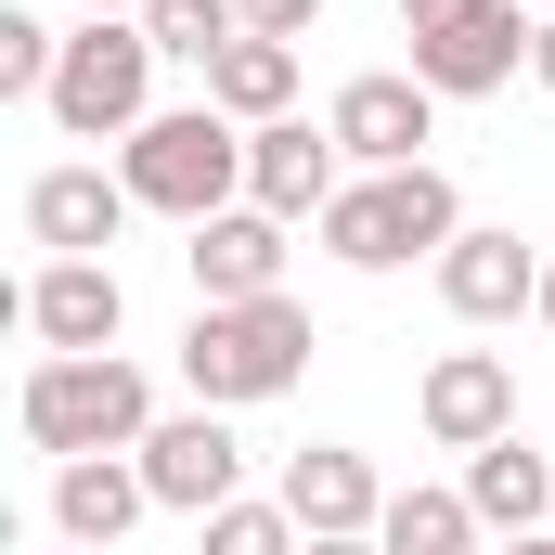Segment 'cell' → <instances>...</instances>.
Returning <instances> with one entry per match:
<instances>
[{
    "label": "cell",
    "instance_id": "7",
    "mask_svg": "<svg viewBox=\"0 0 555 555\" xmlns=\"http://www.w3.org/2000/svg\"><path fill=\"white\" fill-rule=\"evenodd\" d=\"M530 39H543L530 0H478V13H452V26L414 39V78L439 91V104H478V91H504V78L530 65Z\"/></svg>",
    "mask_w": 555,
    "mask_h": 555
},
{
    "label": "cell",
    "instance_id": "15",
    "mask_svg": "<svg viewBox=\"0 0 555 555\" xmlns=\"http://www.w3.org/2000/svg\"><path fill=\"white\" fill-rule=\"evenodd\" d=\"M130 517H155L142 452H78V465H52V543L117 555V543H130Z\"/></svg>",
    "mask_w": 555,
    "mask_h": 555
},
{
    "label": "cell",
    "instance_id": "4",
    "mask_svg": "<svg viewBox=\"0 0 555 555\" xmlns=\"http://www.w3.org/2000/svg\"><path fill=\"white\" fill-rule=\"evenodd\" d=\"M117 181H130L155 220H220V207H246V130L220 117V104H155L130 142H117Z\"/></svg>",
    "mask_w": 555,
    "mask_h": 555
},
{
    "label": "cell",
    "instance_id": "3",
    "mask_svg": "<svg viewBox=\"0 0 555 555\" xmlns=\"http://www.w3.org/2000/svg\"><path fill=\"white\" fill-rule=\"evenodd\" d=\"M310 233H323L336 272H414V259L439 272L452 233H465V194H452V168H362Z\"/></svg>",
    "mask_w": 555,
    "mask_h": 555
},
{
    "label": "cell",
    "instance_id": "23",
    "mask_svg": "<svg viewBox=\"0 0 555 555\" xmlns=\"http://www.w3.org/2000/svg\"><path fill=\"white\" fill-rule=\"evenodd\" d=\"M233 13H246V39H310L323 26V0H233Z\"/></svg>",
    "mask_w": 555,
    "mask_h": 555
},
{
    "label": "cell",
    "instance_id": "25",
    "mask_svg": "<svg viewBox=\"0 0 555 555\" xmlns=\"http://www.w3.org/2000/svg\"><path fill=\"white\" fill-rule=\"evenodd\" d=\"M310 555H388V543H375V530H323Z\"/></svg>",
    "mask_w": 555,
    "mask_h": 555
},
{
    "label": "cell",
    "instance_id": "9",
    "mask_svg": "<svg viewBox=\"0 0 555 555\" xmlns=\"http://www.w3.org/2000/svg\"><path fill=\"white\" fill-rule=\"evenodd\" d=\"M26 336H39L52 362L117 349V336H130V284H117V259H39V272H26Z\"/></svg>",
    "mask_w": 555,
    "mask_h": 555
},
{
    "label": "cell",
    "instance_id": "22",
    "mask_svg": "<svg viewBox=\"0 0 555 555\" xmlns=\"http://www.w3.org/2000/svg\"><path fill=\"white\" fill-rule=\"evenodd\" d=\"M52 65H65V39H52L26 0H0V104H39V91H52Z\"/></svg>",
    "mask_w": 555,
    "mask_h": 555
},
{
    "label": "cell",
    "instance_id": "14",
    "mask_svg": "<svg viewBox=\"0 0 555 555\" xmlns=\"http://www.w3.org/2000/svg\"><path fill=\"white\" fill-rule=\"evenodd\" d=\"M297 220H272V207H220V220H194L181 233V272H194V297H284V246Z\"/></svg>",
    "mask_w": 555,
    "mask_h": 555
},
{
    "label": "cell",
    "instance_id": "19",
    "mask_svg": "<svg viewBox=\"0 0 555 555\" xmlns=\"http://www.w3.org/2000/svg\"><path fill=\"white\" fill-rule=\"evenodd\" d=\"M375 543L388 555H491V530H478V504H465V478L452 491H388V517H375Z\"/></svg>",
    "mask_w": 555,
    "mask_h": 555
},
{
    "label": "cell",
    "instance_id": "17",
    "mask_svg": "<svg viewBox=\"0 0 555 555\" xmlns=\"http://www.w3.org/2000/svg\"><path fill=\"white\" fill-rule=\"evenodd\" d=\"M465 504H478V530H491V543L555 530V452H530V439H491V452H465Z\"/></svg>",
    "mask_w": 555,
    "mask_h": 555
},
{
    "label": "cell",
    "instance_id": "31",
    "mask_svg": "<svg viewBox=\"0 0 555 555\" xmlns=\"http://www.w3.org/2000/svg\"><path fill=\"white\" fill-rule=\"evenodd\" d=\"M530 13H543V0H530Z\"/></svg>",
    "mask_w": 555,
    "mask_h": 555
},
{
    "label": "cell",
    "instance_id": "21",
    "mask_svg": "<svg viewBox=\"0 0 555 555\" xmlns=\"http://www.w3.org/2000/svg\"><path fill=\"white\" fill-rule=\"evenodd\" d=\"M194 555H310V530L284 517V491H246V504L194 517Z\"/></svg>",
    "mask_w": 555,
    "mask_h": 555
},
{
    "label": "cell",
    "instance_id": "5",
    "mask_svg": "<svg viewBox=\"0 0 555 555\" xmlns=\"http://www.w3.org/2000/svg\"><path fill=\"white\" fill-rule=\"evenodd\" d=\"M155 39H142V13H91L78 39H65V65H52V130L65 142H130L142 117H155Z\"/></svg>",
    "mask_w": 555,
    "mask_h": 555
},
{
    "label": "cell",
    "instance_id": "27",
    "mask_svg": "<svg viewBox=\"0 0 555 555\" xmlns=\"http://www.w3.org/2000/svg\"><path fill=\"white\" fill-rule=\"evenodd\" d=\"M491 555H555V530H517V543H491Z\"/></svg>",
    "mask_w": 555,
    "mask_h": 555
},
{
    "label": "cell",
    "instance_id": "18",
    "mask_svg": "<svg viewBox=\"0 0 555 555\" xmlns=\"http://www.w3.org/2000/svg\"><path fill=\"white\" fill-rule=\"evenodd\" d=\"M207 104H220L233 130H272V117H297V39H233V52L207 65Z\"/></svg>",
    "mask_w": 555,
    "mask_h": 555
},
{
    "label": "cell",
    "instance_id": "20",
    "mask_svg": "<svg viewBox=\"0 0 555 555\" xmlns=\"http://www.w3.org/2000/svg\"><path fill=\"white\" fill-rule=\"evenodd\" d=\"M142 39H155L168 65H194V78H207V65L246 39V13H233V0H142Z\"/></svg>",
    "mask_w": 555,
    "mask_h": 555
},
{
    "label": "cell",
    "instance_id": "1",
    "mask_svg": "<svg viewBox=\"0 0 555 555\" xmlns=\"http://www.w3.org/2000/svg\"><path fill=\"white\" fill-rule=\"evenodd\" d=\"M310 310L297 297H194V323H181V388L207 401V414H259L284 401L297 375H310Z\"/></svg>",
    "mask_w": 555,
    "mask_h": 555
},
{
    "label": "cell",
    "instance_id": "6",
    "mask_svg": "<svg viewBox=\"0 0 555 555\" xmlns=\"http://www.w3.org/2000/svg\"><path fill=\"white\" fill-rule=\"evenodd\" d=\"M142 478H155V517H220V504H246V439H233V414H155V439H142Z\"/></svg>",
    "mask_w": 555,
    "mask_h": 555
},
{
    "label": "cell",
    "instance_id": "12",
    "mask_svg": "<svg viewBox=\"0 0 555 555\" xmlns=\"http://www.w3.org/2000/svg\"><path fill=\"white\" fill-rule=\"evenodd\" d=\"M439 310H452V323H517V310H543V246H517L504 220H465L452 259H439Z\"/></svg>",
    "mask_w": 555,
    "mask_h": 555
},
{
    "label": "cell",
    "instance_id": "2",
    "mask_svg": "<svg viewBox=\"0 0 555 555\" xmlns=\"http://www.w3.org/2000/svg\"><path fill=\"white\" fill-rule=\"evenodd\" d=\"M13 426H26V452H52V465H78V452H142L155 439V375H142L130 349H91V362H26V388H13Z\"/></svg>",
    "mask_w": 555,
    "mask_h": 555
},
{
    "label": "cell",
    "instance_id": "16",
    "mask_svg": "<svg viewBox=\"0 0 555 555\" xmlns=\"http://www.w3.org/2000/svg\"><path fill=\"white\" fill-rule=\"evenodd\" d=\"M284 517L323 543V530H375L388 517V478H375V452H349V439H310V452H284Z\"/></svg>",
    "mask_w": 555,
    "mask_h": 555
},
{
    "label": "cell",
    "instance_id": "28",
    "mask_svg": "<svg viewBox=\"0 0 555 555\" xmlns=\"http://www.w3.org/2000/svg\"><path fill=\"white\" fill-rule=\"evenodd\" d=\"M78 13H142V0H78Z\"/></svg>",
    "mask_w": 555,
    "mask_h": 555
},
{
    "label": "cell",
    "instance_id": "13",
    "mask_svg": "<svg viewBox=\"0 0 555 555\" xmlns=\"http://www.w3.org/2000/svg\"><path fill=\"white\" fill-rule=\"evenodd\" d=\"M130 181H117V168H91V155H78V168H39V181H26V246H52V259H104V246H117V233H130Z\"/></svg>",
    "mask_w": 555,
    "mask_h": 555
},
{
    "label": "cell",
    "instance_id": "24",
    "mask_svg": "<svg viewBox=\"0 0 555 555\" xmlns=\"http://www.w3.org/2000/svg\"><path fill=\"white\" fill-rule=\"evenodd\" d=\"M452 13H478V0H401V26H414V39H426V26H452Z\"/></svg>",
    "mask_w": 555,
    "mask_h": 555
},
{
    "label": "cell",
    "instance_id": "26",
    "mask_svg": "<svg viewBox=\"0 0 555 555\" xmlns=\"http://www.w3.org/2000/svg\"><path fill=\"white\" fill-rule=\"evenodd\" d=\"M530 78H543V91H555V13H543V39H530Z\"/></svg>",
    "mask_w": 555,
    "mask_h": 555
},
{
    "label": "cell",
    "instance_id": "30",
    "mask_svg": "<svg viewBox=\"0 0 555 555\" xmlns=\"http://www.w3.org/2000/svg\"><path fill=\"white\" fill-rule=\"evenodd\" d=\"M52 555H91V543H52Z\"/></svg>",
    "mask_w": 555,
    "mask_h": 555
},
{
    "label": "cell",
    "instance_id": "10",
    "mask_svg": "<svg viewBox=\"0 0 555 555\" xmlns=\"http://www.w3.org/2000/svg\"><path fill=\"white\" fill-rule=\"evenodd\" d=\"M414 426L439 452H491V439H517V375H504V349H439L414 388Z\"/></svg>",
    "mask_w": 555,
    "mask_h": 555
},
{
    "label": "cell",
    "instance_id": "8",
    "mask_svg": "<svg viewBox=\"0 0 555 555\" xmlns=\"http://www.w3.org/2000/svg\"><path fill=\"white\" fill-rule=\"evenodd\" d=\"M323 130L349 142V168H426V142H439V91H426L414 65H375V78H349V91L323 104Z\"/></svg>",
    "mask_w": 555,
    "mask_h": 555
},
{
    "label": "cell",
    "instance_id": "11",
    "mask_svg": "<svg viewBox=\"0 0 555 555\" xmlns=\"http://www.w3.org/2000/svg\"><path fill=\"white\" fill-rule=\"evenodd\" d=\"M349 194V142L310 130V117H272V130H246V207H272V220H323Z\"/></svg>",
    "mask_w": 555,
    "mask_h": 555
},
{
    "label": "cell",
    "instance_id": "29",
    "mask_svg": "<svg viewBox=\"0 0 555 555\" xmlns=\"http://www.w3.org/2000/svg\"><path fill=\"white\" fill-rule=\"evenodd\" d=\"M543 323H555V259H543Z\"/></svg>",
    "mask_w": 555,
    "mask_h": 555
}]
</instances>
